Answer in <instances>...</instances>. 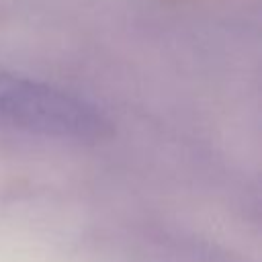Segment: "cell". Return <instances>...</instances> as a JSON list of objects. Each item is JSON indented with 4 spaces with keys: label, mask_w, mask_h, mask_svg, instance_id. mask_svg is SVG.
I'll return each mask as SVG.
<instances>
[{
    "label": "cell",
    "mask_w": 262,
    "mask_h": 262,
    "mask_svg": "<svg viewBox=\"0 0 262 262\" xmlns=\"http://www.w3.org/2000/svg\"><path fill=\"white\" fill-rule=\"evenodd\" d=\"M0 125L49 137H84L100 127V119L76 94L0 70Z\"/></svg>",
    "instance_id": "cell-1"
}]
</instances>
